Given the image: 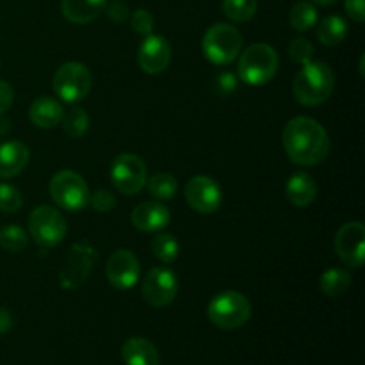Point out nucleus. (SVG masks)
Instances as JSON below:
<instances>
[{"label":"nucleus","instance_id":"20","mask_svg":"<svg viewBox=\"0 0 365 365\" xmlns=\"http://www.w3.org/2000/svg\"><path fill=\"white\" fill-rule=\"evenodd\" d=\"M285 196L294 207H309L316 200L317 185L309 173L298 171L287 180Z\"/></svg>","mask_w":365,"mask_h":365},{"label":"nucleus","instance_id":"35","mask_svg":"<svg viewBox=\"0 0 365 365\" xmlns=\"http://www.w3.org/2000/svg\"><path fill=\"white\" fill-rule=\"evenodd\" d=\"M346 13L356 24L365 20V0H346Z\"/></svg>","mask_w":365,"mask_h":365},{"label":"nucleus","instance_id":"11","mask_svg":"<svg viewBox=\"0 0 365 365\" xmlns=\"http://www.w3.org/2000/svg\"><path fill=\"white\" fill-rule=\"evenodd\" d=\"M335 252L351 269H360L365 260V227L362 221H348L335 235Z\"/></svg>","mask_w":365,"mask_h":365},{"label":"nucleus","instance_id":"19","mask_svg":"<svg viewBox=\"0 0 365 365\" xmlns=\"http://www.w3.org/2000/svg\"><path fill=\"white\" fill-rule=\"evenodd\" d=\"M107 0H63L61 13L68 21L77 25L96 20L106 11Z\"/></svg>","mask_w":365,"mask_h":365},{"label":"nucleus","instance_id":"22","mask_svg":"<svg viewBox=\"0 0 365 365\" xmlns=\"http://www.w3.org/2000/svg\"><path fill=\"white\" fill-rule=\"evenodd\" d=\"M346 36H348V24L339 14H330V16L323 18V21L317 27V38L327 46L341 45Z\"/></svg>","mask_w":365,"mask_h":365},{"label":"nucleus","instance_id":"15","mask_svg":"<svg viewBox=\"0 0 365 365\" xmlns=\"http://www.w3.org/2000/svg\"><path fill=\"white\" fill-rule=\"evenodd\" d=\"M107 280L120 291H128L138 284L139 260L130 250H116L107 260Z\"/></svg>","mask_w":365,"mask_h":365},{"label":"nucleus","instance_id":"18","mask_svg":"<svg viewBox=\"0 0 365 365\" xmlns=\"http://www.w3.org/2000/svg\"><path fill=\"white\" fill-rule=\"evenodd\" d=\"M29 164V148L20 141H6L0 145V178L20 175Z\"/></svg>","mask_w":365,"mask_h":365},{"label":"nucleus","instance_id":"30","mask_svg":"<svg viewBox=\"0 0 365 365\" xmlns=\"http://www.w3.org/2000/svg\"><path fill=\"white\" fill-rule=\"evenodd\" d=\"M24 205V196L14 185L0 184V212H18Z\"/></svg>","mask_w":365,"mask_h":365},{"label":"nucleus","instance_id":"3","mask_svg":"<svg viewBox=\"0 0 365 365\" xmlns=\"http://www.w3.org/2000/svg\"><path fill=\"white\" fill-rule=\"evenodd\" d=\"M278 64L280 59L273 46L266 43H255L239 57V78L248 86H264L277 75Z\"/></svg>","mask_w":365,"mask_h":365},{"label":"nucleus","instance_id":"1","mask_svg":"<svg viewBox=\"0 0 365 365\" xmlns=\"http://www.w3.org/2000/svg\"><path fill=\"white\" fill-rule=\"evenodd\" d=\"M285 153L298 166H316L330 153V138L319 121L307 116H296L284 128Z\"/></svg>","mask_w":365,"mask_h":365},{"label":"nucleus","instance_id":"4","mask_svg":"<svg viewBox=\"0 0 365 365\" xmlns=\"http://www.w3.org/2000/svg\"><path fill=\"white\" fill-rule=\"evenodd\" d=\"M207 317L221 330H237L252 317V303L237 291H225L214 296L207 307Z\"/></svg>","mask_w":365,"mask_h":365},{"label":"nucleus","instance_id":"33","mask_svg":"<svg viewBox=\"0 0 365 365\" xmlns=\"http://www.w3.org/2000/svg\"><path fill=\"white\" fill-rule=\"evenodd\" d=\"M89 203H91L93 207H95V210H98V212H110V210L116 207V196L113 195V192L106 191V189H98V191H95L91 195V200H89Z\"/></svg>","mask_w":365,"mask_h":365},{"label":"nucleus","instance_id":"39","mask_svg":"<svg viewBox=\"0 0 365 365\" xmlns=\"http://www.w3.org/2000/svg\"><path fill=\"white\" fill-rule=\"evenodd\" d=\"M9 130H11V121L7 120L4 114H0V138L9 134Z\"/></svg>","mask_w":365,"mask_h":365},{"label":"nucleus","instance_id":"27","mask_svg":"<svg viewBox=\"0 0 365 365\" xmlns=\"http://www.w3.org/2000/svg\"><path fill=\"white\" fill-rule=\"evenodd\" d=\"M223 13L234 24H246L257 13V0H223Z\"/></svg>","mask_w":365,"mask_h":365},{"label":"nucleus","instance_id":"36","mask_svg":"<svg viewBox=\"0 0 365 365\" xmlns=\"http://www.w3.org/2000/svg\"><path fill=\"white\" fill-rule=\"evenodd\" d=\"M216 86L220 88V93H223V95H230V93L237 88V78H235L234 73L223 71L221 75H217Z\"/></svg>","mask_w":365,"mask_h":365},{"label":"nucleus","instance_id":"23","mask_svg":"<svg viewBox=\"0 0 365 365\" xmlns=\"http://www.w3.org/2000/svg\"><path fill=\"white\" fill-rule=\"evenodd\" d=\"M349 285H351V274L339 267H330L319 278V289L328 298H339L348 291Z\"/></svg>","mask_w":365,"mask_h":365},{"label":"nucleus","instance_id":"7","mask_svg":"<svg viewBox=\"0 0 365 365\" xmlns=\"http://www.w3.org/2000/svg\"><path fill=\"white\" fill-rule=\"evenodd\" d=\"M53 93L66 103H77L89 95L93 86L91 71L77 61H70L57 68L53 75Z\"/></svg>","mask_w":365,"mask_h":365},{"label":"nucleus","instance_id":"32","mask_svg":"<svg viewBox=\"0 0 365 365\" xmlns=\"http://www.w3.org/2000/svg\"><path fill=\"white\" fill-rule=\"evenodd\" d=\"M153 24H155V20H153L152 13H148L146 9H138L132 13L130 16L132 31L138 32V34H143V36L152 34Z\"/></svg>","mask_w":365,"mask_h":365},{"label":"nucleus","instance_id":"14","mask_svg":"<svg viewBox=\"0 0 365 365\" xmlns=\"http://www.w3.org/2000/svg\"><path fill=\"white\" fill-rule=\"evenodd\" d=\"M138 63L145 73H163L171 63V45L164 36L146 34L138 50Z\"/></svg>","mask_w":365,"mask_h":365},{"label":"nucleus","instance_id":"6","mask_svg":"<svg viewBox=\"0 0 365 365\" xmlns=\"http://www.w3.org/2000/svg\"><path fill=\"white\" fill-rule=\"evenodd\" d=\"M203 53L214 64H230L237 59L242 48V36L237 27L230 24H214L207 29L202 41Z\"/></svg>","mask_w":365,"mask_h":365},{"label":"nucleus","instance_id":"12","mask_svg":"<svg viewBox=\"0 0 365 365\" xmlns=\"http://www.w3.org/2000/svg\"><path fill=\"white\" fill-rule=\"evenodd\" d=\"M185 200L200 214H214L223 203V191L214 178L196 175L185 184Z\"/></svg>","mask_w":365,"mask_h":365},{"label":"nucleus","instance_id":"8","mask_svg":"<svg viewBox=\"0 0 365 365\" xmlns=\"http://www.w3.org/2000/svg\"><path fill=\"white\" fill-rule=\"evenodd\" d=\"M31 237L43 248H53L66 237L68 225L61 210L52 205H38L29 216Z\"/></svg>","mask_w":365,"mask_h":365},{"label":"nucleus","instance_id":"34","mask_svg":"<svg viewBox=\"0 0 365 365\" xmlns=\"http://www.w3.org/2000/svg\"><path fill=\"white\" fill-rule=\"evenodd\" d=\"M106 9H107V14H109V18L114 21V24H123V21L130 16V13H128V6L127 4L120 2V0L110 2Z\"/></svg>","mask_w":365,"mask_h":365},{"label":"nucleus","instance_id":"28","mask_svg":"<svg viewBox=\"0 0 365 365\" xmlns=\"http://www.w3.org/2000/svg\"><path fill=\"white\" fill-rule=\"evenodd\" d=\"M152 252L160 262L171 264L178 259L180 253V245H178L177 237L171 234H159L152 241Z\"/></svg>","mask_w":365,"mask_h":365},{"label":"nucleus","instance_id":"21","mask_svg":"<svg viewBox=\"0 0 365 365\" xmlns=\"http://www.w3.org/2000/svg\"><path fill=\"white\" fill-rule=\"evenodd\" d=\"M64 109L52 96H39L29 109L31 121L39 128H53L63 120Z\"/></svg>","mask_w":365,"mask_h":365},{"label":"nucleus","instance_id":"24","mask_svg":"<svg viewBox=\"0 0 365 365\" xmlns=\"http://www.w3.org/2000/svg\"><path fill=\"white\" fill-rule=\"evenodd\" d=\"M146 185H148V191L153 198L160 200H173L178 192V182L173 175L170 173H155L152 178L146 180Z\"/></svg>","mask_w":365,"mask_h":365},{"label":"nucleus","instance_id":"37","mask_svg":"<svg viewBox=\"0 0 365 365\" xmlns=\"http://www.w3.org/2000/svg\"><path fill=\"white\" fill-rule=\"evenodd\" d=\"M14 100V91L7 82L0 81V114H4L6 110H9V107L13 106Z\"/></svg>","mask_w":365,"mask_h":365},{"label":"nucleus","instance_id":"17","mask_svg":"<svg viewBox=\"0 0 365 365\" xmlns=\"http://www.w3.org/2000/svg\"><path fill=\"white\" fill-rule=\"evenodd\" d=\"M121 359L125 365H160L155 344L145 337H130L121 346Z\"/></svg>","mask_w":365,"mask_h":365},{"label":"nucleus","instance_id":"9","mask_svg":"<svg viewBox=\"0 0 365 365\" xmlns=\"http://www.w3.org/2000/svg\"><path fill=\"white\" fill-rule=\"evenodd\" d=\"M109 175L114 187L127 196L141 191L148 180L146 164L134 153H120L110 164Z\"/></svg>","mask_w":365,"mask_h":365},{"label":"nucleus","instance_id":"38","mask_svg":"<svg viewBox=\"0 0 365 365\" xmlns=\"http://www.w3.org/2000/svg\"><path fill=\"white\" fill-rule=\"evenodd\" d=\"M11 328H13V316L9 314V310L0 307V335L7 334Z\"/></svg>","mask_w":365,"mask_h":365},{"label":"nucleus","instance_id":"29","mask_svg":"<svg viewBox=\"0 0 365 365\" xmlns=\"http://www.w3.org/2000/svg\"><path fill=\"white\" fill-rule=\"evenodd\" d=\"M27 232L21 227H18V225H7V227H4L0 230V246L4 250H7V252H21L27 246Z\"/></svg>","mask_w":365,"mask_h":365},{"label":"nucleus","instance_id":"25","mask_svg":"<svg viewBox=\"0 0 365 365\" xmlns=\"http://www.w3.org/2000/svg\"><path fill=\"white\" fill-rule=\"evenodd\" d=\"M317 9L314 4L310 2H298L294 4V7L289 13V21H291V27L298 32H305L309 29H312L317 24Z\"/></svg>","mask_w":365,"mask_h":365},{"label":"nucleus","instance_id":"2","mask_svg":"<svg viewBox=\"0 0 365 365\" xmlns=\"http://www.w3.org/2000/svg\"><path fill=\"white\" fill-rule=\"evenodd\" d=\"M335 88V75L327 63L310 61L303 64L302 70L292 82V95L296 102L307 107H316L327 102Z\"/></svg>","mask_w":365,"mask_h":365},{"label":"nucleus","instance_id":"10","mask_svg":"<svg viewBox=\"0 0 365 365\" xmlns=\"http://www.w3.org/2000/svg\"><path fill=\"white\" fill-rule=\"evenodd\" d=\"M141 292L145 302L155 309L171 305L178 294L177 274L168 267H153L143 280Z\"/></svg>","mask_w":365,"mask_h":365},{"label":"nucleus","instance_id":"31","mask_svg":"<svg viewBox=\"0 0 365 365\" xmlns=\"http://www.w3.org/2000/svg\"><path fill=\"white\" fill-rule=\"evenodd\" d=\"M289 53H291L292 61H296V63L303 66V64L312 61L314 45L307 38H296L292 39V43L289 45Z\"/></svg>","mask_w":365,"mask_h":365},{"label":"nucleus","instance_id":"16","mask_svg":"<svg viewBox=\"0 0 365 365\" xmlns=\"http://www.w3.org/2000/svg\"><path fill=\"white\" fill-rule=\"evenodd\" d=\"M132 225L141 232H159L170 225L171 214L160 202H145L132 210Z\"/></svg>","mask_w":365,"mask_h":365},{"label":"nucleus","instance_id":"26","mask_svg":"<svg viewBox=\"0 0 365 365\" xmlns=\"http://www.w3.org/2000/svg\"><path fill=\"white\" fill-rule=\"evenodd\" d=\"M64 128V134L71 139H78L88 132L89 127V116L84 109L81 107H73V109L68 110L66 114H63V120H61Z\"/></svg>","mask_w":365,"mask_h":365},{"label":"nucleus","instance_id":"13","mask_svg":"<svg viewBox=\"0 0 365 365\" xmlns=\"http://www.w3.org/2000/svg\"><path fill=\"white\" fill-rule=\"evenodd\" d=\"M96 252L89 248L88 245H73L71 246L68 259L64 262L63 269L59 273V282L63 289H75L84 284L91 271L93 259Z\"/></svg>","mask_w":365,"mask_h":365},{"label":"nucleus","instance_id":"40","mask_svg":"<svg viewBox=\"0 0 365 365\" xmlns=\"http://www.w3.org/2000/svg\"><path fill=\"white\" fill-rule=\"evenodd\" d=\"M316 4H321V6H331V4L339 2V0H314Z\"/></svg>","mask_w":365,"mask_h":365},{"label":"nucleus","instance_id":"5","mask_svg":"<svg viewBox=\"0 0 365 365\" xmlns=\"http://www.w3.org/2000/svg\"><path fill=\"white\" fill-rule=\"evenodd\" d=\"M48 191L56 205L68 212L84 210L91 200V191H89L86 180L71 170H63L53 175Z\"/></svg>","mask_w":365,"mask_h":365}]
</instances>
